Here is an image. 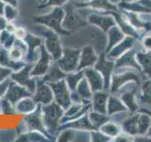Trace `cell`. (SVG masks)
Returning <instances> with one entry per match:
<instances>
[{
	"label": "cell",
	"mask_w": 151,
	"mask_h": 142,
	"mask_svg": "<svg viewBox=\"0 0 151 142\" xmlns=\"http://www.w3.org/2000/svg\"><path fill=\"white\" fill-rule=\"evenodd\" d=\"M42 120L50 138L53 140L60 131L61 120L64 116V109L55 101L46 105H42Z\"/></svg>",
	"instance_id": "6da1fadb"
},
{
	"label": "cell",
	"mask_w": 151,
	"mask_h": 142,
	"mask_svg": "<svg viewBox=\"0 0 151 142\" xmlns=\"http://www.w3.org/2000/svg\"><path fill=\"white\" fill-rule=\"evenodd\" d=\"M64 18V9L63 7H55L45 14L38 15L33 18V22L40 26H44L56 31L60 35H67L69 31L63 28V20Z\"/></svg>",
	"instance_id": "7a4b0ae2"
},
{
	"label": "cell",
	"mask_w": 151,
	"mask_h": 142,
	"mask_svg": "<svg viewBox=\"0 0 151 142\" xmlns=\"http://www.w3.org/2000/svg\"><path fill=\"white\" fill-rule=\"evenodd\" d=\"M20 127H22V130L19 134L25 133L27 131H37L41 132L46 136H50L47 134V131L45 129L44 120H42V105L38 104L37 108L31 113L27 115L23 116V120L20 123ZM50 140H52L50 138Z\"/></svg>",
	"instance_id": "3957f363"
},
{
	"label": "cell",
	"mask_w": 151,
	"mask_h": 142,
	"mask_svg": "<svg viewBox=\"0 0 151 142\" xmlns=\"http://www.w3.org/2000/svg\"><path fill=\"white\" fill-rule=\"evenodd\" d=\"M42 28L41 30V36L44 39V46L45 49L48 51L54 61H57L60 58L63 54V47L61 46V42L60 39V34L56 31L50 30V28L42 26Z\"/></svg>",
	"instance_id": "277c9868"
},
{
	"label": "cell",
	"mask_w": 151,
	"mask_h": 142,
	"mask_svg": "<svg viewBox=\"0 0 151 142\" xmlns=\"http://www.w3.org/2000/svg\"><path fill=\"white\" fill-rule=\"evenodd\" d=\"M64 9V18L63 20V28L67 31L78 30L86 26V22L76 9V5L68 1L63 6Z\"/></svg>",
	"instance_id": "5b68a950"
},
{
	"label": "cell",
	"mask_w": 151,
	"mask_h": 142,
	"mask_svg": "<svg viewBox=\"0 0 151 142\" xmlns=\"http://www.w3.org/2000/svg\"><path fill=\"white\" fill-rule=\"evenodd\" d=\"M79 56L80 49L64 47L60 58L55 62L60 67V69L67 74L78 70Z\"/></svg>",
	"instance_id": "8992f818"
},
{
	"label": "cell",
	"mask_w": 151,
	"mask_h": 142,
	"mask_svg": "<svg viewBox=\"0 0 151 142\" xmlns=\"http://www.w3.org/2000/svg\"><path fill=\"white\" fill-rule=\"evenodd\" d=\"M24 41L27 46V51L24 61L26 64H33L40 57V49L44 44V39L41 35H35L31 32H27Z\"/></svg>",
	"instance_id": "52a82bcc"
},
{
	"label": "cell",
	"mask_w": 151,
	"mask_h": 142,
	"mask_svg": "<svg viewBox=\"0 0 151 142\" xmlns=\"http://www.w3.org/2000/svg\"><path fill=\"white\" fill-rule=\"evenodd\" d=\"M31 69L32 64H27L20 70L12 72L11 76V80L18 84L22 85V86L26 87L28 91H30L33 94L37 85V78H34L31 76Z\"/></svg>",
	"instance_id": "ba28073f"
},
{
	"label": "cell",
	"mask_w": 151,
	"mask_h": 142,
	"mask_svg": "<svg viewBox=\"0 0 151 142\" xmlns=\"http://www.w3.org/2000/svg\"><path fill=\"white\" fill-rule=\"evenodd\" d=\"M53 91L54 101L60 105L64 110L72 103L71 99V90L69 89L65 80H60L59 82L49 83Z\"/></svg>",
	"instance_id": "9c48e42d"
},
{
	"label": "cell",
	"mask_w": 151,
	"mask_h": 142,
	"mask_svg": "<svg viewBox=\"0 0 151 142\" xmlns=\"http://www.w3.org/2000/svg\"><path fill=\"white\" fill-rule=\"evenodd\" d=\"M53 58L48 53V51L45 49V47L42 45L40 49V57L36 61V63L32 64L31 76L34 78H42L45 74L48 71L51 64H53Z\"/></svg>",
	"instance_id": "30bf717a"
},
{
	"label": "cell",
	"mask_w": 151,
	"mask_h": 142,
	"mask_svg": "<svg viewBox=\"0 0 151 142\" xmlns=\"http://www.w3.org/2000/svg\"><path fill=\"white\" fill-rule=\"evenodd\" d=\"M32 98L40 105H46L54 101L53 91L50 84L45 83L42 78H37V85L32 94Z\"/></svg>",
	"instance_id": "8fae6325"
},
{
	"label": "cell",
	"mask_w": 151,
	"mask_h": 142,
	"mask_svg": "<svg viewBox=\"0 0 151 142\" xmlns=\"http://www.w3.org/2000/svg\"><path fill=\"white\" fill-rule=\"evenodd\" d=\"M29 96H32V93L30 91H28L26 87L22 86V85L18 84L11 80L4 98L7 99L9 102L13 104V105H15L21 99L29 97Z\"/></svg>",
	"instance_id": "7c38bea8"
},
{
	"label": "cell",
	"mask_w": 151,
	"mask_h": 142,
	"mask_svg": "<svg viewBox=\"0 0 151 142\" xmlns=\"http://www.w3.org/2000/svg\"><path fill=\"white\" fill-rule=\"evenodd\" d=\"M96 60H97V57L91 46H87L83 47V49L80 50L78 70H83L85 68L91 67L92 65L96 64Z\"/></svg>",
	"instance_id": "4fadbf2b"
},
{
	"label": "cell",
	"mask_w": 151,
	"mask_h": 142,
	"mask_svg": "<svg viewBox=\"0 0 151 142\" xmlns=\"http://www.w3.org/2000/svg\"><path fill=\"white\" fill-rule=\"evenodd\" d=\"M27 64L25 61H13L9 58L8 49L1 47L0 49V65L12 69L13 72L20 70Z\"/></svg>",
	"instance_id": "5bb4252c"
},
{
	"label": "cell",
	"mask_w": 151,
	"mask_h": 142,
	"mask_svg": "<svg viewBox=\"0 0 151 142\" xmlns=\"http://www.w3.org/2000/svg\"><path fill=\"white\" fill-rule=\"evenodd\" d=\"M37 106H38V104L34 99H33L32 96L21 99L20 101L14 105L16 114H19V115H22V116L27 115V114L34 111L37 108Z\"/></svg>",
	"instance_id": "9a60e30c"
},
{
	"label": "cell",
	"mask_w": 151,
	"mask_h": 142,
	"mask_svg": "<svg viewBox=\"0 0 151 142\" xmlns=\"http://www.w3.org/2000/svg\"><path fill=\"white\" fill-rule=\"evenodd\" d=\"M65 76L66 73L60 69V66L56 64V62H53V64H51L48 71L45 74V76L42 79L47 83H52L59 82L60 80H63Z\"/></svg>",
	"instance_id": "2e32d148"
},
{
	"label": "cell",
	"mask_w": 151,
	"mask_h": 142,
	"mask_svg": "<svg viewBox=\"0 0 151 142\" xmlns=\"http://www.w3.org/2000/svg\"><path fill=\"white\" fill-rule=\"evenodd\" d=\"M83 72H84V77L88 80L93 91H98V90H100L102 88L103 85L102 79L96 69H92L88 67L83 69Z\"/></svg>",
	"instance_id": "e0dca14e"
},
{
	"label": "cell",
	"mask_w": 151,
	"mask_h": 142,
	"mask_svg": "<svg viewBox=\"0 0 151 142\" xmlns=\"http://www.w3.org/2000/svg\"><path fill=\"white\" fill-rule=\"evenodd\" d=\"M50 138L41 132L27 131L22 134H19L17 141H30V142H44L48 141Z\"/></svg>",
	"instance_id": "ac0fdd59"
},
{
	"label": "cell",
	"mask_w": 151,
	"mask_h": 142,
	"mask_svg": "<svg viewBox=\"0 0 151 142\" xmlns=\"http://www.w3.org/2000/svg\"><path fill=\"white\" fill-rule=\"evenodd\" d=\"M83 78H84L83 70H77V71H74V72L66 74L64 80L66 83H67L69 89L71 91H74V90H76V88H77L79 82Z\"/></svg>",
	"instance_id": "d6986e66"
},
{
	"label": "cell",
	"mask_w": 151,
	"mask_h": 142,
	"mask_svg": "<svg viewBox=\"0 0 151 142\" xmlns=\"http://www.w3.org/2000/svg\"><path fill=\"white\" fill-rule=\"evenodd\" d=\"M15 40H16V38L14 36L13 33L8 32L5 30H1V33H0V43H1L2 47L9 50L12 46H13Z\"/></svg>",
	"instance_id": "ffe728a7"
},
{
	"label": "cell",
	"mask_w": 151,
	"mask_h": 142,
	"mask_svg": "<svg viewBox=\"0 0 151 142\" xmlns=\"http://www.w3.org/2000/svg\"><path fill=\"white\" fill-rule=\"evenodd\" d=\"M93 109L99 113H105V104H106V95L96 92L93 96Z\"/></svg>",
	"instance_id": "44dd1931"
},
{
	"label": "cell",
	"mask_w": 151,
	"mask_h": 142,
	"mask_svg": "<svg viewBox=\"0 0 151 142\" xmlns=\"http://www.w3.org/2000/svg\"><path fill=\"white\" fill-rule=\"evenodd\" d=\"M89 22L94 24V25H97V26H100L102 28L106 30L108 28V27H110L112 25V21L111 19L110 18H106V17H100V16H96L93 14V15H90L89 16Z\"/></svg>",
	"instance_id": "7402d4cb"
},
{
	"label": "cell",
	"mask_w": 151,
	"mask_h": 142,
	"mask_svg": "<svg viewBox=\"0 0 151 142\" xmlns=\"http://www.w3.org/2000/svg\"><path fill=\"white\" fill-rule=\"evenodd\" d=\"M18 15H19V12L17 9V7L12 6V5L9 4L6 5L3 16L7 21H15L18 18Z\"/></svg>",
	"instance_id": "603a6c76"
},
{
	"label": "cell",
	"mask_w": 151,
	"mask_h": 142,
	"mask_svg": "<svg viewBox=\"0 0 151 142\" xmlns=\"http://www.w3.org/2000/svg\"><path fill=\"white\" fill-rule=\"evenodd\" d=\"M16 114L15 107L12 103H11L7 99L2 98L1 99V115H8L12 116Z\"/></svg>",
	"instance_id": "cb8c5ba5"
},
{
	"label": "cell",
	"mask_w": 151,
	"mask_h": 142,
	"mask_svg": "<svg viewBox=\"0 0 151 142\" xmlns=\"http://www.w3.org/2000/svg\"><path fill=\"white\" fill-rule=\"evenodd\" d=\"M8 51H9V58H11L12 60H13V61H24L26 53L22 49H19V47L13 46Z\"/></svg>",
	"instance_id": "d4e9b609"
},
{
	"label": "cell",
	"mask_w": 151,
	"mask_h": 142,
	"mask_svg": "<svg viewBox=\"0 0 151 142\" xmlns=\"http://www.w3.org/2000/svg\"><path fill=\"white\" fill-rule=\"evenodd\" d=\"M87 6L93 9H112L109 3H106V0H92L87 3Z\"/></svg>",
	"instance_id": "484cf974"
},
{
	"label": "cell",
	"mask_w": 151,
	"mask_h": 142,
	"mask_svg": "<svg viewBox=\"0 0 151 142\" xmlns=\"http://www.w3.org/2000/svg\"><path fill=\"white\" fill-rule=\"evenodd\" d=\"M70 0H47L44 4L39 6V8H55V7H63Z\"/></svg>",
	"instance_id": "4316f807"
},
{
	"label": "cell",
	"mask_w": 151,
	"mask_h": 142,
	"mask_svg": "<svg viewBox=\"0 0 151 142\" xmlns=\"http://www.w3.org/2000/svg\"><path fill=\"white\" fill-rule=\"evenodd\" d=\"M12 72L13 71L12 69L0 65V83L4 82V80H6L8 79H11Z\"/></svg>",
	"instance_id": "83f0119b"
},
{
	"label": "cell",
	"mask_w": 151,
	"mask_h": 142,
	"mask_svg": "<svg viewBox=\"0 0 151 142\" xmlns=\"http://www.w3.org/2000/svg\"><path fill=\"white\" fill-rule=\"evenodd\" d=\"M27 32H28V31L26 30L25 28H23V27H17L13 34H14V36H15L16 39L24 40V39H25V37L27 36Z\"/></svg>",
	"instance_id": "f1b7e54d"
},
{
	"label": "cell",
	"mask_w": 151,
	"mask_h": 142,
	"mask_svg": "<svg viewBox=\"0 0 151 142\" xmlns=\"http://www.w3.org/2000/svg\"><path fill=\"white\" fill-rule=\"evenodd\" d=\"M9 82H11V79H8L6 80H4V82L0 83V99L4 98L7 89H8V86L9 84Z\"/></svg>",
	"instance_id": "f546056e"
},
{
	"label": "cell",
	"mask_w": 151,
	"mask_h": 142,
	"mask_svg": "<svg viewBox=\"0 0 151 142\" xmlns=\"http://www.w3.org/2000/svg\"><path fill=\"white\" fill-rule=\"evenodd\" d=\"M110 108H111V113L112 111H116V110H120V109H124V108H123V106L121 105V103L118 101V99H111Z\"/></svg>",
	"instance_id": "4dcf8cb0"
},
{
	"label": "cell",
	"mask_w": 151,
	"mask_h": 142,
	"mask_svg": "<svg viewBox=\"0 0 151 142\" xmlns=\"http://www.w3.org/2000/svg\"><path fill=\"white\" fill-rule=\"evenodd\" d=\"M17 26L15 25V23H14V21H7L6 24H5V27L3 30H7L8 32H11V33H14V31H15Z\"/></svg>",
	"instance_id": "1f68e13d"
},
{
	"label": "cell",
	"mask_w": 151,
	"mask_h": 142,
	"mask_svg": "<svg viewBox=\"0 0 151 142\" xmlns=\"http://www.w3.org/2000/svg\"><path fill=\"white\" fill-rule=\"evenodd\" d=\"M102 130L104 133H108V134H111V135H115L117 133V129L114 125H107V126H104L102 127Z\"/></svg>",
	"instance_id": "d6a6232c"
},
{
	"label": "cell",
	"mask_w": 151,
	"mask_h": 142,
	"mask_svg": "<svg viewBox=\"0 0 151 142\" xmlns=\"http://www.w3.org/2000/svg\"><path fill=\"white\" fill-rule=\"evenodd\" d=\"M145 98H147L148 99H151V83H148L145 84Z\"/></svg>",
	"instance_id": "836d02e7"
},
{
	"label": "cell",
	"mask_w": 151,
	"mask_h": 142,
	"mask_svg": "<svg viewBox=\"0 0 151 142\" xmlns=\"http://www.w3.org/2000/svg\"><path fill=\"white\" fill-rule=\"evenodd\" d=\"M4 1L6 4H9V5H12V6H14V7H17L18 6V0H2Z\"/></svg>",
	"instance_id": "e575fe53"
},
{
	"label": "cell",
	"mask_w": 151,
	"mask_h": 142,
	"mask_svg": "<svg viewBox=\"0 0 151 142\" xmlns=\"http://www.w3.org/2000/svg\"><path fill=\"white\" fill-rule=\"evenodd\" d=\"M6 3L2 0H0V15H3L4 14V11H5V8H6Z\"/></svg>",
	"instance_id": "d590c367"
},
{
	"label": "cell",
	"mask_w": 151,
	"mask_h": 142,
	"mask_svg": "<svg viewBox=\"0 0 151 142\" xmlns=\"http://www.w3.org/2000/svg\"><path fill=\"white\" fill-rule=\"evenodd\" d=\"M6 22H7V20L4 18V16L3 15H0V28H1V30H3V28H4Z\"/></svg>",
	"instance_id": "8d00e7d4"
},
{
	"label": "cell",
	"mask_w": 151,
	"mask_h": 142,
	"mask_svg": "<svg viewBox=\"0 0 151 142\" xmlns=\"http://www.w3.org/2000/svg\"><path fill=\"white\" fill-rule=\"evenodd\" d=\"M145 46H147V47H151V37L146 38L145 41Z\"/></svg>",
	"instance_id": "74e56055"
},
{
	"label": "cell",
	"mask_w": 151,
	"mask_h": 142,
	"mask_svg": "<svg viewBox=\"0 0 151 142\" xmlns=\"http://www.w3.org/2000/svg\"><path fill=\"white\" fill-rule=\"evenodd\" d=\"M46 1H47V0H39V3H40L39 6H41V5H44Z\"/></svg>",
	"instance_id": "f35d334b"
},
{
	"label": "cell",
	"mask_w": 151,
	"mask_h": 142,
	"mask_svg": "<svg viewBox=\"0 0 151 142\" xmlns=\"http://www.w3.org/2000/svg\"><path fill=\"white\" fill-rule=\"evenodd\" d=\"M0 115H1V99H0Z\"/></svg>",
	"instance_id": "ab89813d"
},
{
	"label": "cell",
	"mask_w": 151,
	"mask_h": 142,
	"mask_svg": "<svg viewBox=\"0 0 151 142\" xmlns=\"http://www.w3.org/2000/svg\"><path fill=\"white\" fill-rule=\"evenodd\" d=\"M1 47H2V46H1V43H0V49H1Z\"/></svg>",
	"instance_id": "60d3db41"
},
{
	"label": "cell",
	"mask_w": 151,
	"mask_h": 142,
	"mask_svg": "<svg viewBox=\"0 0 151 142\" xmlns=\"http://www.w3.org/2000/svg\"><path fill=\"white\" fill-rule=\"evenodd\" d=\"M1 30H1V28H0V33H1Z\"/></svg>",
	"instance_id": "b9f144b4"
}]
</instances>
